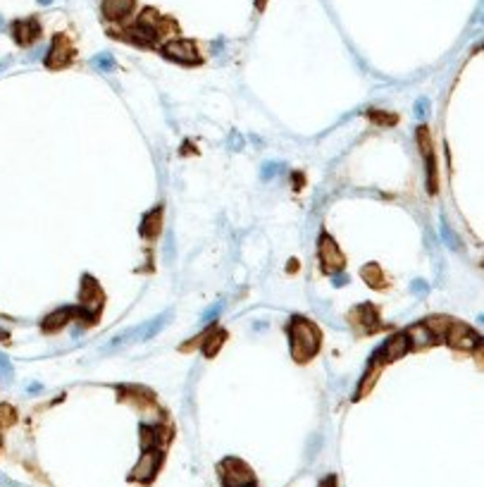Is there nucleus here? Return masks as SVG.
<instances>
[{
	"label": "nucleus",
	"instance_id": "f257e3e1",
	"mask_svg": "<svg viewBox=\"0 0 484 487\" xmlns=\"http://www.w3.org/2000/svg\"><path fill=\"white\" fill-rule=\"evenodd\" d=\"M289 335H291V354L299 361L310 359V356L320 349V335H317V330L310 323H305V320L296 318Z\"/></svg>",
	"mask_w": 484,
	"mask_h": 487
},
{
	"label": "nucleus",
	"instance_id": "f03ea898",
	"mask_svg": "<svg viewBox=\"0 0 484 487\" xmlns=\"http://www.w3.org/2000/svg\"><path fill=\"white\" fill-rule=\"evenodd\" d=\"M170 318H172V313H170V310H165V313H160L158 318L148 320V323L139 325V328L129 330V332H124V335L114 337V339L110 341V349H117V346L129 344V341H145V339H153V337L158 335L160 330H163L165 325L170 323Z\"/></svg>",
	"mask_w": 484,
	"mask_h": 487
},
{
	"label": "nucleus",
	"instance_id": "7ed1b4c3",
	"mask_svg": "<svg viewBox=\"0 0 484 487\" xmlns=\"http://www.w3.org/2000/svg\"><path fill=\"white\" fill-rule=\"evenodd\" d=\"M220 475L225 487H251L256 483L251 468L239 459H225L220 466Z\"/></svg>",
	"mask_w": 484,
	"mask_h": 487
},
{
	"label": "nucleus",
	"instance_id": "20e7f679",
	"mask_svg": "<svg viewBox=\"0 0 484 487\" xmlns=\"http://www.w3.org/2000/svg\"><path fill=\"white\" fill-rule=\"evenodd\" d=\"M160 461H163V454H160L155 447L153 449H143L141 459H139V464L134 466V470H132V478L139 480V483H148V480L158 473Z\"/></svg>",
	"mask_w": 484,
	"mask_h": 487
},
{
	"label": "nucleus",
	"instance_id": "39448f33",
	"mask_svg": "<svg viewBox=\"0 0 484 487\" xmlns=\"http://www.w3.org/2000/svg\"><path fill=\"white\" fill-rule=\"evenodd\" d=\"M163 53L177 62H184V65L199 62V50L191 41H170V43H165Z\"/></svg>",
	"mask_w": 484,
	"mask_h": 487
},
{
	"label": "nucleus",
	"instance_id": "423d86ee",
	"mask_svg": "<svg viewBox=\"0 0 484 487\" xmlns=\"http://www.w3.org/2000/svg\"><path fill=\"white\" fill-rule=\"evenodd\" d=\"M320 253H322V263H325L327 272H334V270H339V268H343V256H341L339 246H336L330 237H322Z\"/></svg>",
	"mask_w": 484,
	"mask_h": 487
},
{
	"label": "nucleus",
	"instance_id": "0eeeda50",
	"mask_svg": "<svg viewBox=\"0 0 484 487\" xmlns=\"http://www.w3.org/2000/svg\"><path fill=\"white\" fill-rule=\"evenodd\" d=\"M70 60H72V46H70V41H67L65 36H55L53 48H50L48 58H46L48 67H65Z\"/></svg>",
	"mask_w": 484,
	"mask_h": 487
},
{
	"label": "nucleus",
	"instance_id": "6e6552de",
	"mask_svg": "<svg viewBox=\"0 0 484 487\" xmlns=\"http://www.w3.org/2000/svg\"><path fill=\"white\" fill-rule=\"evenodd\" d=\"M477 337L475 332H472L470 328H465V325H454L451 323V328H449V341H451V346H456V349H472V346L477 344Z\"/></svg>",
	"mask_w": 484,
	"mask_h": 487
},
{
	"label": "nucleus",
	"instance_id": "1a4fd4ad",
	"mask_svg": "<svg viewBox=\"0 0 484 487\" xmlns=\"http://www.w3.org/2000/svg\"><path fill=\"white\" fill-rule=\"evenodd\" d=\"M134 5H137V0H103L101 10L108 19L119 22V19H124L127 14H132Z\"/></svg>",
	"mask_w": 484,
	"mask_h": 487
},
{
	"label": "nucleus",
	"instance_id": "9d476101",
	"mask_svg": "<svg viewBox=\"0 0 484 487\" xmlns=\"http://www.w3.org/2000/svg\"><path fill=\"white\" fill-rule=\"evenodd\" d=\"M14 39L19 41L22 46H29L31 41H36L39 39V34H41V27H39V22L36 19H24V22H17L14 24Z\"/></svg>",
	"mask_w": 484,
	"mask_h": 487
},
{
	"label": "nucleus",
	"instance_id": "9b49d317",
	"mask_svg": "<svg viewBox=\"0 0 484 487\" xmlns=\"http://www.w3.org/2000/svg\"><path fill=\"white\" fill-rule=\"evenodd\" d=\"M408 346H410L408 335H396V337H392L387 344H384L382 354H384V359L387 361H394V359H401V356L408 351Z\"/></svg>",
	"mask_w": 484,
	"mask_h": 487
},
{
	"label": "nucleus",
	"instance_id": "f8f14e48",
	"mask_svg": "<svg viewBox=\"0 0 484 487\" xmlns=\"http://www.w3.org/2000/svg\"><path fill=\"white\" fill-rule=\"evenodd\" d=\"M72 313H74V308H60L57 313H53V315H48V318H46L43 330H48V332H50V330H55V328H62Z\"/></svg>",
	"mask_w": 484,
	"mask_h": 487
},
{
	"label": "nucleus",
	"instance_id": "ddd939ff",
	"mask_svg": "<svg viewBox=\"0 0 484 487\" xmlns=\"http://www.w3.org/2000/svg\"><path fill=\"white\" fill-rule=\"evenodd\" d=\"M408 337H413V341L418 346H427L432 339H434V335L430 332L427 325H413V328L408 330Z\"/></svg>",
	"mask_w": 484,
	"mask_h": 487
},
{
	"label": "nucleus",
	"instance_id": "4468645a",
	"mask_svg": "<svg viewBox=\"0 0 484 487\" xmlns=\"http://www.w3.org/2000/svg\"><path fill=\"white\" fill-rule=\"evenodd\" d=\"M225 332H217V335H212V337H208V341L203 344V354L205 356H215L217 354V349H220L222 344H225Z\"/></svg>",
	"mask_w": 484,
	"mask_h": 487
},
{
	"label": "nucleus",
	"instance_id": "2eb2a0df",
	"mask_svg": "<svg viewBox=\"0 0 484 487\" xmlns=\"http://www.w3.org/2000/svg\"><path fill=\"white\" fill-rule=\"evenodd\" d=\"M158 230H160V210H155V215H148V220H145V227H143V235L145 237H153V235H158Z\"/></svg>",
	"mask_w": 484,
	"mask_h": 487
},
{
	"label": "nucleus",
	"instance_id": "dca6fc26",
	"mask_svg": "<svg viewBox=\"0 0 484 487\" xmlns=\"http://www.w3.org/2000/svg\"><path fill=\"white\" fill-rule=\"evenodd\" d=\"M93 65H96L101 72H112L114 70V60H112V55H108V53H101L98 58H93Z\"/></svg>",
	"mask_w": 484,
	"mask_h": 487
},
{
	"label": "nucleus",
	"instance_id": "f3484780",
	"mask_svg": "<svg viewBox=\"0 0 484 487\" xmlns=\"http://www.w3.org/2000/svg\"><path fill=\"white\" fill-rule=\"evenodd\" d=\"M14 421V411L10 406H0V423H5V426H10V423Z\"/></svg>",
	"mask_w": 484,
	"mask_h": 487
},
{
	"label": "nucleus",
	"instance_id": "a211bd4d",
	"mask_svg": "<svg viewBox=\"0 0 484 487\" xmlns=\"http://www.w3.org/2000/svg\"><path fill=\"white\" fill-rule=\"evenodd\" d=\"M220 308H222V301H217L215 306H212V310H205V313H203V323H212V318H215L217 313H220Z\"/></svg>",
	"mask_w": 484,
	"mask_h": 487
},
{
	"label": "nucleus",
	"instance_id": "6ab92c4d",
	"mask_svg": "<svg viewBox=\"0 0 484 487\" xmlns=\"http://www.w3.org/2000/svg\"><path fill=\"white\" fill-rule=\"evenodd\" d=\"M0 375H3V377H12V366H10V361L5 359L3 354H0Z\"/></svg>",
	"mask_w": 484,
	"mask_h": 487
},
{
	"label": "nucleus",
	"instance_id": "aec40b11",
	"mask_svg": "<svg viewBox=\"0 0 484 487\" xmlns=\"http://www.w3.org/2000/svg\"><path fill=\"white\" fill-rule=\"evenodd\" d=\"M427 106H430L427 98H420V101L415 103V115H418V117H425V115H427Z\"/></svg>",
	"mask_w": 484,
	"mask_h": 487
},
{
	"label": "nucleus",
	"instance_id": "412c9836",
	"mask_svg": "<svg viewBox=\"0 0 484 487\" xmlns=\"http://www.w3.org/2000/svg\"><path fill=\"white\" fill-rule=\"evenodd\" d=\"M279 170V165L277 163H270V165H265V170H263V177H272L274 172Z\"/></svg>",
	"mask_w": 484,
	"mask_h": 487
},
{
	"label": "nucleus",
	"instance_id": "4be33fe9",
	"mask_svg": "<svg viewBox=\"0 0 484 487\" xmlns=\"http://www.w3.org/2000/svg\"><path fill=\"white\" fill-rule=\"evenodd\" d=\"M320 487H336V483H334V478H327V480H322Z\"/></svg>",
	"mask_w": 484,
	"mask_h": 487
},
{
	"label": "nucleus",
	"instance_id": "5701e85b",
	"mask_svg": "<svg viewBox=\"0 0 484 487\" xmlns=\"http://www.w3.org/2000/svg\"><path fill=\"white\" fill-rule=\"evenodd\" d=\"M41 3H50V0H41Z\"/></svg>",
	"mask_w": 484,
	"mask_h": 487
},
{
	"label": "nucleus",
	"instance_id": "b1692460",
	"mask_svg": "<svg viewBox=\"0 0 484 487\" xmlns=\"http://www.w3.org/2000/svg\"><path fill=\"white\" fill-rule=\"evenodd\" d=\"M251 487H253V485H251Z\"/></svg>",
	"mask_w": 484,
	"mask_h": 487
}]
</instances>
